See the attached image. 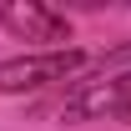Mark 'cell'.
Returning a JSON list of instances; mask_svg holds the SVG:
<instances>
[{
	"label": "cell",
	"mask_w": 131,
	"mask_h": 131,
	"mask_svg": "<svg viewBox=\"0 0 131 131\" xmlns=\"http://www.w3.org/2000/svg\"><path fill=\"white\" fill-rule=\"evenodd\" d=\"M91 56L76 46H61V50H40V56H10L0 61V96H15V91H40L50 81H71L76 71H86Z\"/></svg>",
	"instance_id": "cell-1"
},
{
	"label": "cell",
	"mask_w": 131,
	"mask_h": 131,
	"mask_svg": "<svg viewBox=\"0 0 131 131\" xmlns=\"http://www.w3.org/2000/svg\"><path fill=\"white\" fill-rule=\"evenodd\" d=\"M0 25L15 40H40L56 50H61V40H71V20L40 0H0Z\"/></svg>",
	"instance_id": "cell-2"
},
{
	"label": "cell",
	"mask_w": 131,
	"mask_h": 131,
	"mask_svg": "<svg viewBox=\"0 0 131 131\" xmlns=\"http://www.w3.org/2000/svg\"><path fill=\"white\" fill-rule=\"evenodd\" d=\"M126 91H131V71H121V76H101V81H76L71 96H66V106H61V121H91V116H106V111H116V106L126 101Z\"/></svg>",
	"instance_id": "cell-3"
},
{
	"label": "cell",
	"mask_w": 131,
	"mask_h": 131,
	"mask_svg": "<svg viewBox=\"0 0 131 131\" xmlns=\"http://www.w3.org/2000/svg\"><path fill=\"white\" fill-rule=\"evenodd\" d=\"M116 116H126V121H131V91H126V101L116 106Z\"/></svg>",
	"instance_id": "cell-4"
}]
</instances>
